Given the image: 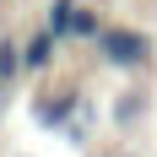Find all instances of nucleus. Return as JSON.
Instances as JSON below:
<instances>
[{
    "label": "nucleus",
    "mask_w": 157,
    "mask_h": 157,
    "mask_svg": "<svg viewBox=\"0 0 157 157\" xmlns=\"http://www.w3.org/2000/svg\"><path fill=\"white\" fill-rule=\"evenodd\" d=\"M103 54H109L114 65H146L152 60V38H146V33H109V38H103Z\"/></svg>",
    "instance_id": "1"
}]
</instances>
